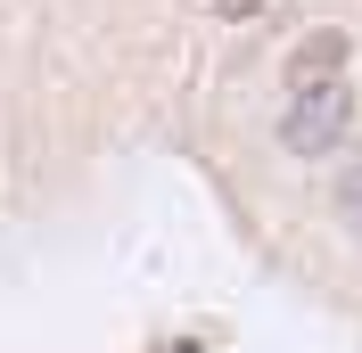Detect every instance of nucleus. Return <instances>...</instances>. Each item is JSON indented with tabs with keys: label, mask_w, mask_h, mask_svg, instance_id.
<instances>
[{
	"label": "nucleus",
	"mask_w": 362,
	"mask_h": 353,
	"mask_svg": "<svg viewBox=\"0 0 362 353\" xmlns=\"http://www.w3.org/2000/svg\"><path fill=\"white\" fill-rule=\"evenodd\" d=\"M346 124H354V99H346V83H329V90H305V99L288 107L280 140H288L296 156H321V148H338V140H346Z\"/></svg>",
	"instance_id": "f257e3e1"
},
{
	"label": "nucleus",
	"mask_w": 362,
	"mask_h": 353,
	"mask_svg": "<svg viewBox=\"0 0 362 353\" xmlns=\"http://www.w3.org/2000/svg\"><path fill=\"white\" fill-rule=\"evenodd\" d=\"M346 49H354V42H346L338 25H313V33L288 49V90H296V99H305V90H329L346 74Z\"/></svg>",
	"instance_id": "f03ea898"
},
{
	"label": "nucleus",
	"mask_w": 362,
	"mask_h": 353,
	"mask_svg": "<svg viewBox=\"0 0 362 353\" xmlns=\"http://www.w3.org/2000/svg\"><path fill=\"white\" fill-rule=\"evenodd\" d=\"M338 205H346V222H354V230H362V164H354V173H346V189H338Z\"/></svg>",
	"instance_id": "7ed1b4c3"
},
{
	"label": "nucleus",
	"mask_w": 362,
	"mask_h": 353,
	"mask_svg": "<svg viewBox=\"0 0 362 353\" xmlns=\"http://www.w3.org/2000/svg\"><path fill=\"white\" fill-rule=\"evenodd\" d=\"M264 0H214V17H255Z\"/></svg>",
	"instance_id": "20e7f679"
}]
</instances>
